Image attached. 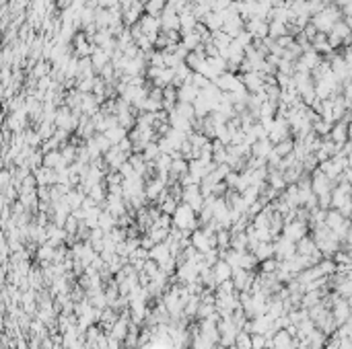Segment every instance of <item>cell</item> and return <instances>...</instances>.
Wrapping results in <instances>:
<instances>
[{
  "label": "cell",
  "mask_w": 352,
  "mask_h": 349,
  "mask_svg": "<svg viewBox=\"0 0 352 349\" xmlns=\"http://www.w3.org/2000/svg\"><path fill=\"white\" fill-rule=\"evenodd\" d=\"M311 191H315L317 195H328L332 191V179H328L321 171H317L313 174V181H311Z\"/></svg>",
  "instance_id": "obj_4"
},
{
  "label": "cell",
  "mask_w": 352,
  "mask_h": 349,
  "mask_svg": "<svg viewBox=\"0 0 352 349\" xmlns=\"http://www.w3.org/2000/svg\"><path fill=\"white\" fill-rule=\"evenodd\" d=\"M126 132H128V129H124L122 126H114L111 129H107V132L103 134V136H105L111 144H117L119 140H124V138H126Z\"/></svg>",
  "instance_id": "obj_11"
},
{
  "label": "cell",
  "mask_w": 352,
  "mask_h": 349,
  "mask_svg": "<svg viewBox=\"0 0 352 349\" xmlns=\"http://www.w3.org/2000/svg\"><path fill=\"white\" fill-rule=\"evenodd\" d=\"M272 253H274V247H272V244H268V242H264V244H262V247H260V249H257V251H255V255H257V257H260V259H268V257L272 255Z\"/></svg>",
  "instance_id": "obj_12"
},
{
  "label": "cell",
  "mask_w": 352,
  "mask_h": 349,
  "mask_svg": "<svg viewBox=\"0 0 352 349\" xmlns=\"http://www.w3.org/2000/svg\"><path fill=\"white\" fill-rule=\"evenodd\" d=\"M165 8V0H147L144 2V13L151 15V16H159Z\"/></svg>",
  "instance_id": "obj_10"
},
{
  "label": "cell",
  "mask_w": 352,
  "mask_h": 349,
  "mask_svg": "<svg viewBox=\"0 0 352 349\" xmlns=\"http://www.w3.org/2000/svg\"><path fill=\"white\" fill-rule=\"evenodd\" d=\"M202 23H204V27L208 29L210 33H212V31L222 29V19H220V15H218V13H212V11H210L208 15L204 16V21H202Z\"/></svg>",
  "instance_id": "obj_9"
},
{
  "label": "cell",
  "mask_w": 352,
  "mask_h": 349,
  "mask_svg": "<svg viewBox=\"0 0 352 349\" xmlns=\"http://www.w3.org/2000/svg\"><path fill=\"white\" fill-rule=\"evenodd\" d=\"M293 146H295V142H293V140H288V138H286V140H282V142H278L276 146L272 148V154L276 156V159H285L286 154L293 152Z\"/></svg>",
  "instance_id": "obj_8"
},
{
  "label": "cell",
  "mask_w": 352,
  "mask_h": 349,
  "mask_svg": "<svg viewBox=\"0 0 352 349\" xmlns=\"http://www.w3.org/2000/svg\"><path fill=\"white\" fill-rule=\"evenodd\" d=\"M175 224L179 226V228H192V226L196 224V218H194V209L190 206H177L175 207Z\"/></svg>",
  "instance_id": "obj_1"
},
{
  "label": "cell",
  "mask_w": 352,
  "mask_h": 349,
  "mask_svg": "<svg viewBox=\"0 0 352 349\" xmlns=\"http://www.w3.org/2000/svg\"><path fill=\"white\" fill-rule=\"evenodd\" d=\"M147 269H151V271H152V263H149V265H147ZM157 273H159V267H154V273H151V275L154 277V275H157Z\"/></svg>",
  "instance_id": "obj_14"
},
{
  "label": "cell",
  "mask_w": 352,
  "mask_h": 349,
  "mask_svg": "<svg viewBox=\"0 0 352 349\" xmlns=\"http://www.w3.org/2000/svg\"><path fill=\"white\" fill-rule=\"evenodd\" d=\"M89 58H91V64H93V72H99V70L105 66V64H109V60H111V58L105 54V51L99 49V48H95V51H93Z\"/></svg>",
  "instance_id": "obj_7"
},
{
  "label": "cell",
  "mask_w": 352,
  "mask_h": 349,
  "mask_svg": "<svg viewBox=\"0 0 352 349\" xmlns=\"http://www.w3.org/2000/svg\"><path fill=\"white\" fill-rule=\"evenodd\" d=\"M97 2H99V8H111L119 4V0H97Z\"/></svg>",
  "instance_id": "obj_13"
},
{
  "label": "cell",
  "mask_w": 352,
  "mask_h": 349,
  "mask_svg": "<svg viewBox=\"0 0 352 349\" xmlns=\"http://www.w3.org/2000/svg\"><path fill=\"white\" fill-rule=\"evenodd\" d=\"M161 31H179V15L175 11H171L169 6L163 8V13L159 15Z\"/></svg>",
  "instance_id": "obj_2"
},
{
  "label": "cell",
  "mask_w": 352,
  "mask_h": 349,
  "mask_svg": "<svg viewBox=\"0 0 352 349\" xmlns=\"http://www.w3.org/2000/svg\"><path fill=\"white\" fill-rule=\"evenodd\" d=\"M231 271H233V267H231V265L227 263V261H220V263L214 265V269H212L210 273H214L212 277L217 279V282H220V284H222V282H227V279L231 277Z\"/></svg>",
  "instance_id": "obj_6"
},
{
  "label": "cell",
  "mask_w": 352,
  "mask_h": 349,
  "mask_svg": "<svg viewBox=\"0 0 352 349\" xmlns=\"http://www.w3.org/2000/svg\"><path fill=\"white\" fill-rule=\"evenodd\" d=\"M196 97H198V89L192 82H185L177 89V101L179 103H194Z\"/></svg>",
  "instance_id": "obj_5"
},
{
  "label": "cell",
  "mask_w": 352,
  "mask_h": 349,
  "mask_svg": "<svg viewBox=\"0 0 352 349\" xmlns=\"http://www.w3.org/2000/svg\"><path fill=\"white\" fill-rule=\"evenodd\" d=\"M239 80H241V84L245 86L247 93H257V91H262V86H264L260 72H243V74H239Z\"/></svg>",
  "instance_id": "obj_3"
}]
</instances>
